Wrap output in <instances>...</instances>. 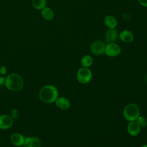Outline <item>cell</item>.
Here are the masks:
<instances>
[{"label":"cell","mask_w":147,"mask_h":147,"mask_svg":"<svg viewBox=\"0 0 147 147\" xmlns=\"http://www.w3.org/2000/svg\"><path fill=\"white\" fill-rule=\"evenodd\" d=\"M58 90L52 85H46L42 87L39 91V98L45 103H52L58 98Z\"/></svg>","instance_id":"6da1fadb"},{"label":"cell","mask_w":147,"mask_h":147,"mask_svg":"<svg viewBox=\"0 0 147 147\" xmlns=\"http://www.w3.org/2000/svg\"><path fill=\"white\" fill-rule=\"evenodd\" d=\"M6 87L11 91H19L24 86V80L21 76L17 74H11L5 79Z\"/></svg>","instance_id":"7a4b0ae2"},{"label":"cell","mask_w":147,"mask_h":147,"mask_svg":"<svg viewBox=\"0 0 147 147\" xmlns=\"http://www.w3.org/2000/svg\"><path fill=\"white\" fill-rule=\"evenodd\" d=\"M124 118L128 121H136L140 116V109L138 106L134 103L127 105L123 111Z\"/></svg>","instance_id":"3957f363"},{"label":"cell","mask_w":147,"mask_h":147,"mask_svg":"<svg viewBox=\"0 0 147 147\" xmlns=\"http://www.w3.org/2000/svg\"><path fill=\"white\" fill-rule=\"evenodd\" d=\"M76 78L78 81L81 84H87L92 79V72L88 68L82 67L77 72Z\"/></svg>","instance_id":"277c9868"},{"label":"cell","mask_w":147,"mask_h":147,"mask_svg":"<svg viewBox=\"0 0 147 147\" xmlns=\"http://www.w3.org/2000/svg\"><path fill=\"white\" fill-rule=\"evenodd\" d=\"M105 44L100 40L93 41L90 47L91 53L96 56L102 55L105 53Z\"/></svg>","instance_id":"5b68a950"},{"label":"cell","mask_w":147,"mask_h":147,"mask_svg":"<svg viewBox=\"0 0 147 147\" xmlns=\"http://www.w3.org/2000/svg\"><path fill=\"white\" fill-rule=\"evenodd\" d=\"M121 51V49L119 45L115 42H112L106 45L105 53L110 57H115L120 54Z\"/></svg>","instance_id":"8992f818"},{"label":"cell","mask_w":147,"mask_h":147,"mask_svg":"<svg viewBox=\"0 0 147 147\" xmlns=\"http://www.w3.org/2000/svg\"><path fill=\"white\" fill-rule=\"evenodd\" d=\"M13 123V119L9 115L0 116V129H7L10 127Z\"/></svg>","instance_id":"52a82bcc"},{"label":"cell","mask_w":147,"mask_h":147,"mask_svg":"<svg viewBox=\"0 0 147 147\" xmlns=\"http://www.w3.org/2000/svg\"><path fill=\"white\" fill-rule=\"evenodd\" d=\"M127 130L128 133L131 136H137L141 130V126L137 121H130L127 125Z\"/></svg>","instance_id":"ba28073f"},{"label":"cell","mask_w":147,"mask_h":147,"mask_svg":"<svg viewBox=\"0 0 147 147\" xmlns=\"http://www.w3.org/2000/svg\"><path fill=\"white\" fill-rule=\"evenodd\" d=\"M118 36V31L115 29H109L105 34V40L108 43L115 42Z\"/></svg>","instance_id":"9c48e42d"},{"label":"cell","mask_w":147,"mask_h":147,"mask_svg":"<svg viewBox=\"0 0 147 147\" xmlns=\"http://www.w3.org/2000/svg\"><path fill=\"white\" fill-rule=\"evenodd\" d=\"M24 147H41V142L39 138L35 137H26L25 138Z\"/></svg>","instance_id":"30bf717a"},{"label":"cell","mask_w":147,"mask_h":147,"mask_svg":"<svg viewBox=\"0 0 147 147\" xmlns=\"http://www.w3.org/2000/svg\"><path fill=\"white\" fill-rule=\"evenodd\" d=\"M120 40L125 43L131 42L134 39V36L132 32L129 30H123L119 34Z\"/></svg>","instance_id":"8fae6325"},{"label":"cell","mask_w":147,"mask_h":147,"mask_svg":"<svg viewBox=\"0 0 147 147\" xmlns=\"http://www.w3.org/2000/svg\"><path fill=\"white\" fill-rule=\"evenodd\" d=\"M55 104L59 109L62 110H67L71 106L69 100L64 97L57 98L55 100Z\"/></svg>","instance_id":"7c38bea8"},{"label":"cell","mask_w":147,"mask_h":147,"mask_svg":"<svg viewBox=\"0 0 147 147\" xmlns=\"http://www.w3.org/2000/svg\"><path fill=\"white\" fill-rule=\"evenodd\" d=\"M11 141L12 144L16 146H21L24 144L25 138L20 133H14L11 136Z\"/></svg>","instance_id":"4fadbf2b"},{"label":"cell","mask_w":147,"mask_h":147,"mask_svg":"<svg viewBox=\"0 0 147 147\" xmlns=\"http://www.w3.org/2000/svg\"><path fill=\"white\" fill-rule=\"evenodd\" d=\"M104 24L109 29H115L118 24L117 19L113 16L109 15L105 17Z\"/></svg>","instance_id":"5bb4252c"},{"label":"cell","mask_w":147,"mask_h":147,"mask_svg":"<svg viewBox=\"0 0 147 147\" xmlns=\"http://www.w3.org/2000/svg\"><path fill=\"white\" fill-rule=\"evenodd\" d=\"M41 15L42 17L46 20H51L54 17L53 11L51 8L48 7H45L42 9Z\"/></svg>","instance_id":"9a60e30c"},{"label":"cell","mask_w":147,"mask_h":147,"mask_svg":"<svg viewBox=\"0 0 147 147\" xmlns=\"http://www.w3.org/2000/svg\"><path fill=\"white\" fill-rule=\"evenodd\" d=\"M92 63L93 59L92 57L89 55H86L83 56L80 61L81 65L83 66V67L86 68H88L90 66H91L92 64Z\"/></svg>","instance_id":"2e32d148"},{"label":"cell","mask_w":147,"mask_h":147,"mask_svg":"<svg viewBox=\"0 0 147 147\" xmlns=\"http://www.w3.org/2000/svg\"><path fill=\"white\" fill-rule=\"evenodd\" d=\"M32 6L37 10H42L46 7V0H32Z\"/></svg>","instance_id":"e0dca14e"},{"label":"cell","mask_w":147,"mask_h":147,"mask_svg":"<svg viewBox=\"0 0 147 147\" xmlns=\"http://www.w3.org/2000/svg\"><path fill=\"white\" fill-rule=\"evenodd\" d=\"M137 122L139 124L141 127H145L147 125V119L143 116H139L136 119Z\"/></svg>","instance_id":"ac0fdd59"},{"label":"cell","mask_w":147,"mask_h":147,"mask_svg":"<svg viewBox=\"0 0 147 147\" xmlns=\"http://www.w3.org/2000/svg\"><path fill=\"white\" fill-rule=\"evenodd\" d=\"M11 115H12L13 118H17L19 116V113H18V111L16 109H14L11 111Z\"/></svg>","instance_id":"d6986e66"},{"label":"cell","mask_w":147,"mask_h":147,"mask_svg":"<svg viewBox=\"0 0 147 147\" xmlns=\"http://www.w3.org/2000/svg\"><path fill=\"white\" fill-rule=\"evenodd\" d=\"M137 1L141 6L147 7V0H137Z\"/></svg>","instance_id":"ffe728a7"},{"label":"cell","mask_w":147,"mask_h":147,"mask_svg":"<svg viewBox=\"0 0 147 147\" xmlns=\"http://www.w3.org/2000/svg\"><path fill=\"white\" fill-rule=\"evenodd\" d=\"M6 71H7V69H6V67L2 66L1 67V68H0V73L2 75H5L6 73Z\"/></svg>","instance_id":"44dd1931"},{"label":"cell","mask_w":147,"mask_h":147,"mask_svg":"<svg viewBox=\"0 0 147 147\" xmlns=\"http://www.w3.org/2000/svg\"><path fill=\"white\" fill-rule=\"evenodd\" d=\"M5 79L3 77H0V85H2L3 83H5Z\"/></svg>","instance_id":"7402d4cb"},{"label":"cell","mask_w":147,"mask_h":147,"mask_svg":"<svg viewBox=\"0 0 147 147\" xmlns=\"http://www.w3.org/2000/svg\"><path fill=\"white\" fill-rule=\"evenodd\" d=\"M140 147H147V144H145V145H143L141 146Z\"/></svg>","instance_id":"603a6c76"},{"label":"cell","mask_w":147,"mask_h":147,"mask_svg":"<svg viewBox=\"0 0 147 147\" xmlns=\"http://www.w3.org/2000/svg\"><path fill=\"white\" fill-rule=\"evenodd\" d=\"M20 147H22V146H20Z\"/></svg>","instance_id":"cb8c5ba5"}]
</instances>
